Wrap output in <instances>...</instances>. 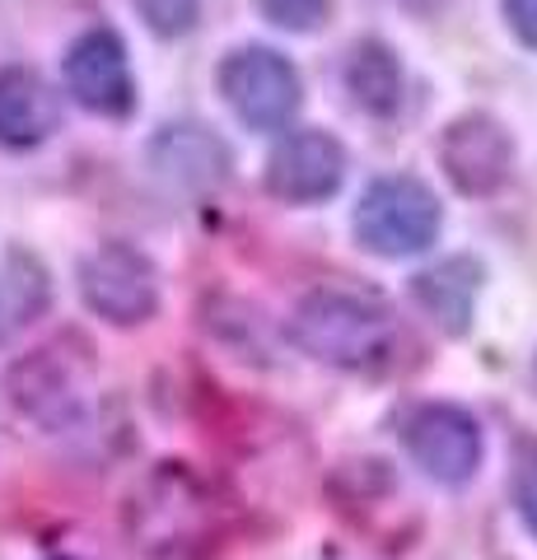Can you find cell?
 I'll list each match as a JSON object with an SVG mask.
<instances>
[{"mask_svg": "<svg viewBox=\"0 0 537 560\" xmlns=\"http://www.w3.org/2000/svg\"><path fill=\"white\" fill-rule=\"evenodd\" d=\"M290 337L304 355H314L337 370H374L384 364L397 346L393 313L374 300V294L323 285L304 294L290 318Z\"/></svg>", "mask_w": 537, "mask_h": 560, "instance_id": "cell-1", "label": "cell"}, {"mask_svg": "<svg viewBox=\"0 0 537 560\" xmlns=\"http://www.w3.org/2000/svg\"><path fill=\"white\" fill-rule=\"evenodd\" d=\"M440 201L425 183L407 178H378L355 206V238L365 243L374 257H411L425 253L440 234Z\"/></svg>", "mask_w": 537, "mask_h": 560, "instance_id": "cell-2", "label": "cell"}, {"mask_svg": "<svg viewBox=\"0 0 537 560\" xmlns=\"http://www.w3.org/2000/svg\"><path fill=\"white\" fill-rule=\"evenodd\" d=\"M80 300L113 327H136L160 308V271L131 243H98L80 261Z\"/></svg>", "mask_w": 537, "mask_h": 560, "instance_id": "cell-3", "label": "cell"}, {"mask_svg": "<svg viewBox=\"0 0 537 560\" xmlns=\"http://www.w3.org/2000/svg\"><path fill=\"white\" fill-rule=\"evenodd\" d=\"M5 397L14 411L47 434L75 430L84 416V370L61 346H38L5 370Z\"/></svg>", "mask_w": 537, "mask_h": 560, "instance_id": "cell-4", "label": "cell"}, {"mask_svg": "<svg viewBox=\"0 0 537 560\" xmlns=\"http://www.w3.org/2000/svg\"><path fill=\"white\" fill-rule=\"evenodd\" d=\"M220 94L253 131H281L300 113V75L271 47H238L220 66Z\"/></svg>", "mask_w": 537, "mask_h": 560, "instance_id": "cell-5", "label": "cell"}, {"mask_svg": "<svg viewBox=\"0 0 537 560\" xmlns=\"http://www.w3.org/2000/svg\"><path fill=\"white\" fill-rule=\"evenodd\" d=\"M66 90L80 108L98 117H127L136 108L127 47L113 28H90L71 43V51H66Z\"/></svg>", "mask_w": 537, "mask_h": 560, "instance_id": "cell-6", "label": "cell"}, {"mask_svg": "<svg viewBox=\"0 0 537 560\" xmlns=\"http://www.w3.org/2000/svg\"><path fill=\"white\" fill-rule=\"evenodd\" d=\"M407 448L416 467L425 477H435L444 486L472 481V471L481 467V430L463 407L448 401H430V407L411 411L407 420Z\"/></svg>", "mask_w": 537, "mask_h": 560, "instance_id": "cell-7", "label": "cell"}, {"mask_svg": "<svg viewBox=\"0 0 537 560\" xmlns=\"http://www.w3.org/2000/svg\"><path fill=\"white\" fill-rule=\"evenodd\" d=\"M206 528V495L183 467H160L131 495V533L154 551H173Z\"/></svg>", "mask_w": 537, "mask_h": 560, "instance_id": "cell-8", "label": "cell"}, {"mask_svg": "<svg viewBox=\"0 0 537 560\" xmlns=\"http://www.w3.org/2000/svg\"><path fill=\"white\" fill-rule=\"evenodd\" d=\"M440 164L448 173V183L467 197H491L505 187L514 168V140L505 136L495 117L487 113H467L458 121H448V131L440 140Z\"/></svg>", "mask_w": 537, "mask_h": 560, "instance_id": "cell-9", "label": "cell"}, {"mask_svg": "<svg viewBox=\"0 0 537 560\" xmlns=\"http://www.w3.org/2000/svg\"><path fill=\"white\" fill-rule=\"evenodd\" d=\"M346 178V154L327 131H294L267 160V187L271 197L308 206V201H327Z\"/></svg>", "mask_w": 537, "mask_h": 560, "instance_id": "cell-10", "label": "cell"}, {"mask_svg": "<svg viewBox=\"0 0 537 560\" xmlns=\"http://www.w3.org/2000/svg\"><path fill=\"white\" fill-rule=\"evenodd\" d=\"M61 127V94L28 66L0 70V145L33 150Z\"/></svg>", "mask_w": 537, "mask_h": 560, "instance_id": "cell-11", "label": "cell"}, {"mask_svg": "<svg viewBox=\"0 0 537 560\" xmlns=\"http://www.w3.org/2000/svg\"><path fill=\"white\" fill-rule=\"evenodd\" d=\"M150 164L173 187L206 191V187L224 183V173H230V150H224V140L211 136L206 127L178 121V127H164L150 140Z\"/></svg>", "mask_w": 537, "mask_h": 560, "instance_id": "cell-12", "label": "cell"}, {"mask_svg": "<svg viewBox=\"0 0 537 560\" xmlns=\"http://www.w3.org/2000/svg\"><path fill=\"white\" fill-rule=\"evenodd\" d=\"M477 290H481V261L472 257H444L430 271L416 276V300L435 318L444 331H467L477 308Z\"/></svg>", "mask_w": 537, "mask_h": 560, "instance_id": "cell-13", "label": "cell"}, {"mask_svg": "<svg viewBox=\"0 0 537 560\" xmlns=\"http://www.w3.org/2000/svg\"><path fill=\"white\" fill-rule=\"evenodd\" d=\"M51 304V276L28 248H10L0 261V346L33 327Z\"/></svg>", "mask_w": 537, "mask_h": 560, "instance_id": "cell-14", "label": "cell"}, {"mask_svg": "<svg viewBox=\"0 0 537 560\" xmlns=\"http://www.w3.org/2000/svg\"><path fill=\"white\" fill-rule=\"evenodd\" d=\"M346 90L365 113L388 117L402 103V66L384 43H355L351 61H346Z\"/></svg>", "mask_w": 537, "mask_h": 560, "instance_id": "cell-15", "label": "cell"}, {"mask_svg": "<svg viewBox=\"0 0 537 560\" xmlns=\"http://www.w3.org/2000/svg\"><path fill=\"white\" fill-rule=\"evenodd\" d=\"M131 5L145 20V28L160 33V38H183L201 20V0H131Z\"/></svg>", "mask_w": 537, "mask_h": 560, "instance_id": "cell-16", "label": "cell"}, {"mask_svg": "<svg viewBox=\"0 0 537 560\" xmlns=\"http://www.w3.org/2000/svg\"><path fill=\"white\" fill-rule=\"evenodd\" d=\"M257 10L285 33H314L318 24H327L332 0H257Z\"/></svg>", "mask_w": 537, "mask_h": 560, "instance_id": "cell-17", "label": "cell"}, {"mask_svg": "<svg viewBox=\"0 0 537 560\" xmlns=\"http://www.w3.org/2000/svg\"><path fill=\"white\" fill-rule=\"evenodd\" d=\"M514 490H518V514H524V523L537 537V453H528L524 467H518V486Z\"/></svg>", "mask_w": 537, "mask_h": 560, "instance_id": "cell-18", "label": "cell"}, {"mask_svg": "<svg viewBox=\"0 0 537 560\" xmlns=\"http://www.w3.org/2000/svg\"><path fill=\"white\" fill-rule=\"evenodd\" d=\"M500 5H505L510 28L537 51V0H500Z\"/></svg>", "mask_w": 537, "mask_h": 560, "instance_id": "cell-19", "label": "cell"}, {"mask_svg": "<svg viewBox=\"0 0 537 560\" xmlns=\"http://www.w3.org/2000/svg\"><path fill=\"white\" fill-rule=\"evenodd\" d=\"M61 560H75V556H61Z\"/></svg>", "mask_w": 537, "mask_h": 560, "instance_id": "cell-20", "label": "cell"}, {"mask_svg": "<svg viewBox=\"0 0 537 560\" xmlns=\"http://www.w3.org/2000/svg\"><path fill=\"white\" fill-rule=\"evenodd\" d=\"M533 378H537V364H533Z\"/></svg>", "mask_w": 537, "mask_h": 560, "instance_id": "cell-21", "label": "cell"}]
</instances>
